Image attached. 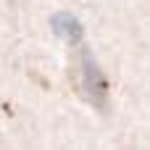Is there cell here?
Here are the masks:
<instances>
[{
    "label": "cell",
    "instance_id": "cell-1",
    "mask_svg": "<svg viewBox=\"0 0 150 150\" xmlns=\"http://www.w3.org/2000/svg\"><path fill=\"white\" fill-rule=\"evenodd\" d=\"M79 71H82V90L84 95L95 103V105H105V95H108V87H105V76L103 71L98 69V63L92 61V55L87 50H82L79 55Z\"/></svg>",
    "mask_w": 150,
    "mask_h": 150
},
{
    "label": "cell",
    "instance_id": "cell-2",
    "mask_svg": "<svg viewBox=\"0 0 150 150\" xmlns=\"http://www.w3.org/2000/svg\"><path fill=\"white\" fill-rule=\"evenodd\" d=\"M53 32L58 37H66L71 42H79L82 37V24L71 16V13H55L53 16Z\"/></svg>",
    "mask_w": 150,
    "mask_h": 150
}]
</instances>
